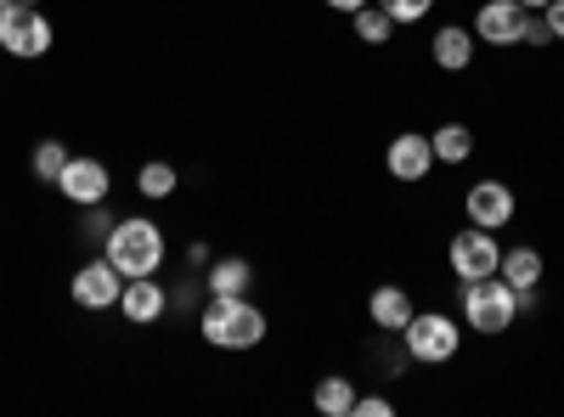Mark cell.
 I'll return each mask as SVG.
<instances>
[{"label":"cell","instance_id":"8992f818","mask_svg":"<svg viewBox=\"0 0 564 417\" xmlns=\"http://www.w3.org/2000/svg\"><path fill=\"white\" fill-rule=\"evenodd\" d=\"M446 260H452L457 283H480V276L502 271V243H497V231H486V226H463L452 238V249H446Z\"/></svg>","mask_w":564,"mask_h":417},{"label":"cell","instance_id":"ffe728a7","mask_svg":"<svg viewBox=\"0 0 564 417\" xmlns=\"http://www.w3.org/2000/svg\"><path fill=\"white\" fill-rule=\"evenodd\" d=\"M175 187H181V175H175V164H164V158H153V164L135 169V193H141V198H175Z\"/></svg>","mask_w":564,"mask_h":417},{"label":"cell","instance_id":"5bb4252c","mask_svg":"<svg viewBox=\"0 0 564 417\" xmlns=\"http://www.w3.org/2000/svg\"><path fill=\"white\" fill-rule=\"evenodd\" d=\"M249 283H254V265H249L243 254H220V260H209V271H204V294H215V299L249 294Z\"/></svg>","mask_w":564,"mask_h":417},{"label":"cell","instance_id":"7402d4cb","mask_svg":"<svg viewBox=\"0 0 564 417\" xmlns=\"http://www.w3.org/2000/svg\"><path fill=\"white\" fill-rule=\"evenodd\" d=\"M113 226H119V215H113L108 204H90V209H85V220H79L85 243H108V238H113Z\"/></svg>","mask_w":564,"mask_h":417},{"label":"cell","instance_id":"4dcf8cb0","mask_svg":"<svg viewBox=\"0 0 564 417\" xmlns=\"http://www.w3.org/2000/svg\"><path fill=\"white\" fill-rule=\"evenodd\" d=\"M18 7H40V0H18Z\"/></svg>","mask_w":564,"mask_h":417},{"label":"cell","instance_id":"8fae6325","mask_svg":"<svg viewBox=\"0 0 564 417\" xmlns=\"http://www.w3.org/2000/svg\"><path fill=\"white\" fill-rule=\"evenodd\" d=\"M119 310L130 328H153V321L170 316V288L159 283V276H130L124 294H119Z\"/></svg>","mask_w":564,"mask_h":417},{"label":"cell","instance_id":"3957f363","mask_svg":"<svg viewBox=\"0 0 564 417\" xmlns=\"http://www.w3.org/2000/svg\"><path fill=\"white\" fill-rule=\"evenodd\" d=\"M513 316H520V299H513L508 288V276H480V283H463V321H468V333H508L513 328Z\"/></svg>","mask_w":564,"mask_h":417},{"label":"cell","instance_id":"277c9868","mask_svg":"<svg viewBox=\"0 0 564 417\" xmlns=\"http://www.w3.org/2000/svg\"><path fill=\"white\" fill-rule=\"evenodd\" d=\"M401 344L412 361L423 366H446L457 350H463V328L446 316V310H412V321L401 328Z\"/></svg>","mask_w":564,"mask_h":417},{"label":"cell","instance_id":"603a6c76","mask_svg":"<svg viewBox=\"0 0 564 417\" xmlns=\"http://www.w3.org/2000/svg\"><path fill=\"white\" fill-rule=\"evenodd\" d=\"M379 7H384V12L395 18V29H401V23H417V18H430V12H435V0H379Z\"/></svg>","mask_w":564,"mask_h":417},{"label":"cell","instance_id":"d4e9b609","mask_svg":"<svg viewBox=\"0 0 564 417\" xmlns=\"http://www.w3.org/2000/svg\"><path fill=\"white\" fill-rule=\"evenodd\" d=\"M520 45H553V34H547L542 12H531V18H525V40H520Z\"/></svg>","mask_w":564,"mask_h":417},{"label":"cell","instance_id":"ba28073f","mask_svg":"<svg viewBox=\"0 0 564 417\" xmlns=\"http://www.w3.org/2000/svg\"><path fill=\"white\" fill-rule=\"evenodd\" d=\"M57 193L74 204V209H90V204H108L113 193V175L102 158H68V169L57 175Z\"/></svg>","mask_w":564,"mask_h":417},{"label":"cell","instance_id":"cb8c5ba5","mask_svg":"<svg viewBox=\"0 0 564 417\" xmlns=\"http://www.w3.org/2000/svg\"><path fill=\"white\" fill-rule=\"evenodd\" d=\"M395 406L384 395H356V417H390Z\"/></svg>","mask_w":564,"mask_h":417},{"label":"cell","instance_id":"6da1fadb","mask_svg":"<svg viewBox=\"0 0 564 417\" xmlns=\"http://www.w3.org/2000/svg\"><path fill=\"white\" fill-rule=\"evenodd\" d=\"M198 333L215 344V350H254L265 339V310L249 305V294H231V299H204L198 310Z\"/></svg>","mask_w":564,"mask_h":417},{"label":"cell","instance_id":"1f68e13d","mask_svg":"<svg viewBox=\"0 0 564 417\" xmlns=\"http://www.w3.org/2000/svg\"><path fill=\"white\" fill-rule=\"evenodd\" d=\"M7 7H12V0H0V12H7Z\"/></svg>","mask_w":564,"mask_h":417},{"label":"cell","instance_id":"30bf717a","mask_svg":"<svg viewBox=\"0 0 564 417\" xmlns=\"http://www.w3.org/2000/svg\"><path fill=\"white\" fill-rule=\"evenodd\" d=\"M525 7H520V0H486V7L475 12V40H486V45H502V52H508V45H520L525 40Z\"/></svg>","mask_w":564,"mask_h":417},{"label":"cell","instance_id":"52a82bcc","mask_svg":"<svg viewBox=\"0 0 564 417\" xmlns=\"http://www.w3.org/2000/svg\"><path fill=\"white\" fill-rule=\"evenodd\" d=\"M68 294H74V305H79V310H113V305H119V294H124V276H119V271H113V260L102 254V260H90V265H79V271H74Z\"/></svg>","mask_w":564,"mask_h":417},{"label":"cell","instance_id":"4316f807","mask_svg":"<svg viewBox=\"0 0 564 417\" xmlns=\"http://www.w3.org/2000/svg\"><path fill=\"white\" fill-rule=\"evenodd\" d=\"M198 299H209V294H204V288H193V283H186V288H175V294H170V310H193Z\"/></svg>","mask_w":564,"mask_h":417},{"label":"cell","instance_id":"83f0119b","mask_svg":"<svg viewBox=\"0 0 564 417\" xmlns=\"http://www.w3.org/2000/svg\"><path fill=\"white\" fill-rule=\"evenodd\" d=\"M186 265H209V243H186Z\"/></svg>","mask_w":564,"mask_h":417},{"label":"cell","instance_id":"484cf974","mask_svg":"<svg viewBox=\"0 0 564 417\" xmlns=\"http://www.w3.org/2000/svg\"><path fill=\"white\" fill-rule=\"evenodd\" d=\"M542 23H547L553 40H564V0H547V7H542Z\"/></svg>","mask_w":564,"mask_h":417},{"label":"cell","instance_id":"4fadbf2b","mask_svg":"<svg viewBox=\"0 0 564 417\" xmlns=\"http://www.w3.org/2000/svg\"><path fill=\"white\" fill-rule=\"evenodd\" d=\"M430 57H435V68L463 74L468 63H475V29H463V23L435 29V40H430Z\"/></svg>","mask_w":564,"mask_h":417},{"label":"cell","instance_id":"5b68a950","mask_svg":"<svg viewBox=\"0 0 564 417\" xmlns=\"http://www.w3.org/2000/svg\"><path fill=\"white\" fill-rule=\"evenodd\" d=\"M57 45V29H52V18H45L40 7H12L0 12V52H12V57H23V63H34V57H45Z\"/></svg>","mask_w":564,"mask_h":417},{"label":"cell","instance_id":"9a60e30c","mask_svg":"<svg viewBox=\"0 0 564 417\" xmlns=\"http://www.w3.org/2000/svg\"><path fill=\"white\" fill-rule=\"evenodd\" d=\"M367 316H372V328H384V333H401L406 321H412V294L384 283V288H372L367 294Z\"/></svg>","mask_w":564,"mask_h":417},{"label":"cell","instance_id":"d6986e66","mask_svg":"<svg viewBox=\"0 0 564 417\" xmlns=\"http://www.w3.org/2000/svg\"><path fill=\"white\" fill-rule=\"evenodd\" d=\"M350 23H356V40H367V45H390L395 40V18L379 7V0H367L361 12H350Z\"/></svg>","mask_w":564,"mask_h":417},{"label":"cell","instance_id":"7a4b0ae2","mask_svg":"<svg viewBox=\"0 0 564 417\" xmlns=\"http://www.w3.org/2000/svg\"><path fill=\"white\" fill-rule=\"evenodd\" d=\"M102 254L113 260V271L130 283V276H159L170 249H164V231H159L148 215H130V220L113 226V238L102 243Z\"/></svg>","mask_w":564,"mask_h":417},{"label":"cell","instance_id":"44dd1931","mask_svg":"<svg viewBox=\"0 0 564 417\" xmlns=\"http://www.w3.org/2000/svg\"><path fill=\"white\" fill-rule=\"evenodd\" d=\"M68 158H74V153H68L63 142H40V147H34V158H29V169H34L40 187H57V175L68 169Z\"/></svg>","mask_w":564,"mask_h":417},{"label":"cell","instance_id":"e0dca14e","mask_svg":"<svg viewBox=\"0 0 564 417\" xmlns=\"http://www.w3.org/2000/svg\"><path fill=\"white\" fill-rule=\"evenodd\" d=\"M311 406L327 411V417H350V411H356V384L339 378V373H327V378L311 389Z\"/></svg>","mask_w":564,"mask_h":417},{"label":"cell","instance_id":"f1b7e54d","mask_svg":"<svg viewBox=\"0 0 564 417\" xmlns=\"http://www.w3.org/2000/svg\"><path fill=\"white\" fill-rule=\"evenodd\" d=\"M327 7H334V12H361L367 0H327Z\"/></svg>","mask_w":564,"mask_h":417},{"label":"cell","instance_id":"f546056e","mask_svg":"<svg viewBox=\"0 0 564 417\" xmlns=\"http://www.w3.org/2000/svg\"><path fill=\"white\" fill-rule=\"evenodd\" d=\"M520 7H525V12H542V7H547V0H520Z\"/></svg>","mask_w":564,"mask_h":417},{"label":"cell","instance_id":"2e32d148","mask_svg":"<svg viewBox=\"0 0 564 417\" xmlns=\"http://www.w3.org/2000/svg\"><path fill=\"white\" fill-rule=\"evenodd\" d=\"M430 147H435V164H468L475 158V130L468 124H441L430 135Z\"/></svg>","mask_w":564,"mask_h":417},{"label":"cell","instance_id":"7c38bea8","mask_svg":"<svg viewBox=\"0 0 564 417\" xmlns=\"http://www.w3.org/2000/svg\"><path fill=\"white\" fill-rule=\"evenodd\" d=\"M384 164H390V175H395V180H406V187L430 180V169H435V147H430V135L401 130L395 142H390V153H384Z\"/></svg>","mask_w":564,"mask_h":417},{"label":"cell","instance_id":"9c48e42d","mask_svg":"<svg viewBox=\"0 0 564 417\" xmlns=\"http://www.w3.org/2000/svg\"><path fill=\"white\" fill-rule=\"evenodd\" d=\"M513 193H508V180H475V187L463 193V215L468 226H486V231H502L513 220Z\"/></svg>","mask_w":564,"mask_h":417},{"label":"cell","instance_id":"ac0fdd59","mask_svg":"<svg viewBox=\"0 0 564 417\" xmlns=\"http://www.w3.org/2000/svg\"><path fill=\"white\" fill-rule=\"evenodd\" d=\"M542 254L536 249H508L502 254V276H508V288H542Z\"/></svg>","mask_w":564,"mask_h":417}]
</instances>
